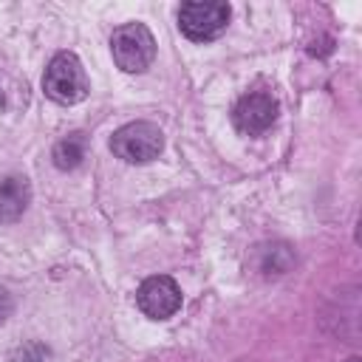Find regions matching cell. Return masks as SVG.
<instances>
[{"instance_id":"cell-5","label":"cell","mask_w":362,"mask_h":362,"mask_svg":"<svg viewBox=\"0 0 362 362\" xmlns=\"http://www.w3.org/2000/svg\"><path fill=\"white\" fill-rule=\"evenodd\" d=\"M136 303H139L141 314H147L150 320H167L181 308V288L173 277L153 274L139 286Z\"/></svg>"},{"instance_id":"cell-8","label":"cell","mask_w":362,"mask_h":362,"mask_svg":"<svg viewBox=\"0 0 362 362\" xmlns=\"http://www.w3.org/2000/svg\"><path fill=\"white\" fill-rule=\"evenodd\" d=\"M88 156V141L82 133H71L65 139H59L51 150V158L59 170H76Z\"/></svg>"},{"instance_id":"cell-9","label":"cell","mask_w":362,"mask_h":362,"mask_svg":"<svg viewBox=\"0 0 362 362\" xmlns=\"http://www.w3.org/2000/svg\"><path fill=\"white\" fill-rule=\"evenodd\" d=\"M11 311H14V300H11V294L6 288H0V325L11 317Z\"/></svg>"},{"instance_id":"cell-1","label":"cell","mask_w":362,"mask_h":362,"mask_svg":"<svg viewBox=\"0 0 362 362\" xmlns=\"http://www.w3.org/2000/svg\"><path fill=\"white\" fill-rule=\"evenodd\" d=\"M42 90L48 99H54L59 105H76L88 96V76H85V68L76 59V54H71V51L54 54V59L48 62V68L42 74Z\"/></svg>"},{"instance_id":"cell-3","label":"cell","mask_w":362,"mask_h":362,"mask_svg":"<svg viewBox=\"0 0 362 362\" xmlns=\"http://www.w3.org/2000/svg\"><path fill=\"white\" fill-rule=\"evenodd\" d=\"M161 147H164V136H161L158 124H153V122H130L110 136L113 156H119L122 161H130V164H147V161L158 158Z\"/></svg>"},{"instance_id":"cell-7","label":"cell","mask_w":362,"mask_h":362,"mask_svg":"<svg viewBox=\"0 0 362 362\" xmlns=\"http://www.w3.org/2000/svg\"><path fill=\"white\" fill-rule=\"evenodd\" d=\"M31 204V187L25 175H6L0 181V223H14Z\"/></svg>"},{"instance_id":"cell-6","label":"cell","mask_w":362,"mask_h":362,"mask_svg":"<svg viewBox=\"0 0 362 362\" xmlns=\"http://www.w3.org/2000/svg\"><path fill=\"white\" fill-rule=\"evenodd\" d=\"M277 102L269 93H246L232 107V122L246 136H260L277 122Z\"/></svg>"},{"instance_id":"cell-10","label":"cell","mask_w":362,"mask_h":362,"mask_svg":"<svg viewBox=\"0 0 362 362\" xmlns=\"http://www.w3.org/2000/svg\"><path fill=\"white\" fill-rule=\"evenodd\" d=\"M0 105H3V90H0Z\"/></svg>"},{"instance_id":"cell-4","label":"cell","mask_w":362,"mask_h":362,"mask_svg":"<svg viewBox=\"0 0 362 362\" xmlns=\"http://www.w3.org/2000/svg\"><path fill=\"white\" fill-rule=\"evenodd\" d=\"M229 6L218 0H204V3H184L178 8V28L184 37L195 42L215 40L226 25H229Z\"/></svg>"},{"instance_id":"cell-2","label":"cell","mask_w":362,"mask_h":362,"mask_svg":"<svg viewBox=\"0 0 362 362\" xmlns=\"http://www.w3.org/2000/svg\"><path fill=\"white\" fill-rule=\"evenodd\" d=\"M113 62L127 74H141L156 57V40L144 23H127L110 37Z\"/></svg>"}]
</instances>
